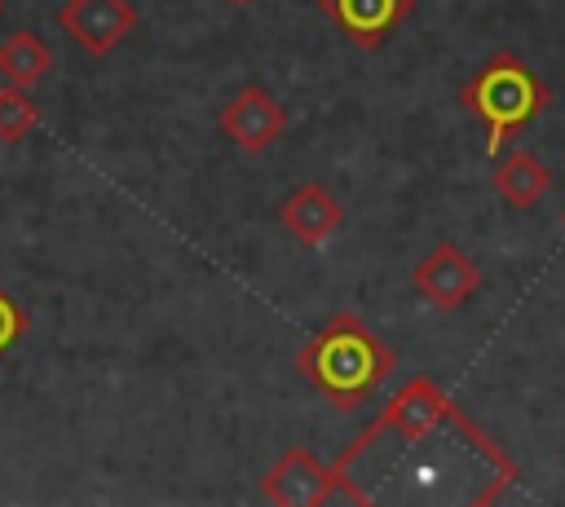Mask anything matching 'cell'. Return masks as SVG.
<instances>
[{
	"mask_svg": "<svg viewBox=\"0 0 565 507\" xmlns=\"http://www.w3.org/2000/svg\"><path fill=\"white\" fill-rule=\"evenodd\" d=\"M349 467L340 463H318L305 445H291L265 476H260V498L278 507H322V503H371V494L344 476Z\"/></svg>",
	"mask_w": 565,
	"mask_h": 507,
	"instance_id": "3957f363",
	"label": "cell"
},
{
	"mask_svg": "<svg viewBox=\"0 0 565 507\" xmlns=\"http://www.w3.org/2000/svg\"><path fill=\"white\" fill-rule=\"evenodd\" d=\"M547 185H552V172H547L543 159L530 154V150H512V154L494 168V194H499L512 212H530V207L547 194Z\"/></svg>",
	"mask_w": 565,
	"mask_h": 507,
	"instance_id": "9c48e42d",
	"label": "cell"
},
{
	"mask_svg": "<svg viewBox=\"0 0 565 507\" xmlns=\"http://www.w3.org/2000/svg\"><path fill=\"white\" fill-rule=\"evenodd\" d=\"M318 9H322L358 48H380V44L415 13V0H318Z\"/></svg>",
	"mask_w": 565,
	"mask_h": 507,
	"instance_id": "ba28073f",
	"label": "cell"
},
{
	"mask_svg": "<svg viewBox=\"0 0 565 507\" xmlns=\"http://www.w3.org/2000/svg\"><path fill=\"white\" fill-rule=\"evenodd\" d=\"M278 220H282V229H287L300 247H322V242H331V238L340 234L344 207L335 203V194H331L327 185L305 181V185H296V190L282 198Z\"/></svg>",
	"mask_w": 565,
	"mask_h": 507,
	"instance_id": "52a82bcc",
	"label": "cell"
},
{
	"mask_svg": "<svg viewBox=\"0 0 565 507\" xmlns=\"http://www.w3.org/2000/svg\"><path fill=\"white\" fill-rule=\"evenodd\" d=\"M216 128H221L243 154H265V150L287 132V110L269 97V88L247 84V88H238V93L221 106Z\"/></svg>",
	"mask_w": 565,
	"mask_h": 507,
	"instance_id": "5b68a950",
	"label": "cell"
},
{
	"mask_svg": "<svg viewBox=\"0 0 565 507\" xmlns=\"http://www.w3.org/2000/svg\"><path fill=\"white\" fill-rule=\"evenodd\" d=\"M57 26L88 57H106L132 35L137 9H132V0H66L57 9Z\"/></svg>",
	"mask_w": 565,
	"mask_h": 507,
	"instance_id": "277c9868",
	"label": "cell"
},
{
	"mask_svg": "<svg viewBox=\"0 0 565 507\" xmlns=\"http://www.w3.org/2000/svg\"><path fill=\"white\" fill-rule=\"evenodd\" d=\"M411 287H415L433 309L455 313V309H463V304L477 295V287H481V269H477L472 256L459 251L455 242H437V247L415 265Z\"/></svg>",
	"mask_w": 565,
	"mask_h": 507,
	"instance_id": "8992f818",
	"label": "cell"
},
{
	"mask_svg": "<svg viewBox=\"0 0 565 507\" xmlns=\"http://www.w3.org/2000/svg\"><path fill=\"white\" fill-rule=\"evenodd\" d=\"M230 4H252V0H230Z\"/></svg>",
	"mask_w": 565,
	"mask_h": 507,
	"instance_id": "4fadbf2b",
	"label": "cell"
},
{
	"mask_svg": "<svg viewBox=\"0 0 565 507\" xmlns=\"http://www.w3.org/2000/svg\"><path fill=\"white\" fill-rule=\"evenodd\" d=\"M459 97L477 115V123H486V154L490 159L547 110V84L516 53H494L463 84Z\"/></svg>",
	"mask_w": 565,
	"mask_h": 507,
	"instance_id": "7a4b0ae2",
	"label": "cell"
},
{
	"mask_svg": "<svg viewBox=\"0 0 565 507\" xmlns=\"http://www.w3.org/2000/svg\"><path fill=\"white\" fill-rule=\"evenodd\" d=\"M53 71V48L35 35V31H13L4 44H0V75L18 88H35L44 84Z\"/></svg>",
	"mask_w": 565,
	"mask_h": 507,
	"instance_id": "30bf717a",
	"label": "cell"
},
{
	"mask_svg": "<svg viewBox=\"0 0 565 507\" xmlns=\"http://www.w3.org/2000/svg\"><path fill=\"white\" fill-rule=\"evenodd\" d=\"M0 13H4V0H0Z\"/></svg>",
	"mask_w": 565,
	"mask_h": 507,
	"instance_id": "5bb4252c",
	"label": "cell"
},
{
	"mask_svg": "<svg viewBox=\"0 0 565 507\" xmlns=\"http://www.w3.org/2000/svg\"><path fill=\"white\" fill-rule=\"evenodd\" d=\"M22 335H26V313H22V304L0 291V357L13 353Z\"/></svg>",
	"mask_w": 565,
	"mask_h": 507,
	"instance_id": "7c38bea8",
	"label": "cell"
},
{
	"mask_svg": "<svg viewBox=\"0 0 565 507\" xmlns=\"http://www.w3.org/2000/svg\"><path fill=\"white\" fill-rule=\"evenodd\" d=\"M300 379L335 410H358L393 375V353L358 313H331L296 353Z\"/></svg>",
	"mask_w": 565,
	"mask_h": 507,
	"instance_id": "6da1fadb",
	"label": "cell"
},
{
	"mask_svg": "<svg viewBox=\"0 0 565 507\" xmlns=\"http://www.w3.org/2000/svg\"><path fill=\"white\" fill-rule=\"evenodd\" d=\"M35 123H40V106L26 97V88H18V84L0 88V141L18 145L22 137L35 132Z\"/></svg>",
	"mask_w": 565,
	"mask_h": 507,
	"instance_id": "8fae6325",
	"label": "cell"
}]
</instances>
